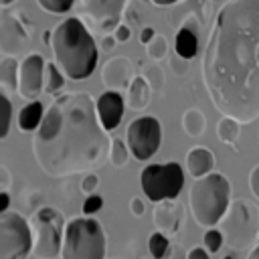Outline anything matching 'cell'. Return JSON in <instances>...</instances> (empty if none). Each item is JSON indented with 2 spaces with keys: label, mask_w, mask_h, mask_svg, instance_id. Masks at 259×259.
Returning a JSON list of instances; mask_svg holds the SVG:
<instances>
[{
  "label": "cell",
  "mask_w": 259,
  "mask_h": 259,
  "mask_svg": "<svg viewBox=\"0 0 259 259\" xmlns=\"http://www.w3.org/2000/svg\"><path fill=\"white\" fill-rule=\"evenodd\" d=\"M77 0H36V4L45 10V12H51V14H65L73 8Z\"/></svg>",
  "instance_id": "83f0119b"
},
{
  "label": "cell",
  "mask_w": 259,
  "mask_h": 259,
  "mask_svg": "<svg viewBox=\"0 0 259 259\" xmlns=\"http://www.w3.org/2000/svg\"><path fill=\"white\" fill-rule=\"evenodd\" d=\"M249 188H251V192L259 198V166H255V168L251 170V174H249Z\"/></svg>",
  "instance_id": "74e56055"
},
{
  "label": "cell",
  "mask_w": 259,
  "mask_h": 259,
  "mask_svg": "<svg viewBox=\"0 0 259 259\" xmlns=\"http://www.w3.org/2000/svg\"><path fill=\"white\" fill-rule=\"evenodd\" d=\"M24 18H18L16 14L2 12L0 16V51L2 55L16 57L22 53L28 45V32L24 26Z\"/></svg>",
  "instance_id": "4fadbf2b"
},
{
  "label": "cell",
  "mask_w": 259,
  "mask_h": 259,
  "mask_svg": "<svg viewBox=\"0 0 259 259\" xmlns=\"http://www.w3.org/2000/svg\"><path fill=\"white\" fill-rule=\"evenodd\" d=\"M156 34H158V32H156L152 26H144L142 32H140V42H142V45H148Z\"/></svg>",
  "instance_id": "60d3db41"
},
{
  "label": "cell",
  "mask_w": 259,
  "mask_h": 259,
  "mask_svg": "<svg viewBox=\"0 0 259 259\" xmlns=\"http://www.w3.org/2000/svg\"><path fill=\"white\" fill-rule=\"evenodd\" d=\"M140 186L148 200L162 202L170 198H178L184 188V170L178 162L166 164H148L140 172Z\"/></svg>",
  "instance_id": "ba28073f"
},
{
  "label": "cell",
  "mask_w": 259,
  "mask_h": 259,
  "mask_svg": "<svg viewBox=\"0 0 259 259\" xmlns=\"http://www.w3.org/2000/svg\"><path fill=\"white\" fill-rule=\"evenodd\" d=\"M214 168V154L206 148H192L186 154V170L192 178H202Z\"/></svg>",
  "instance_id": "ac0fdd59"
},
{
  "label": "cell",
  "mask_w": 259,
  "mask_h": 259,
  "mask_svg": "<svg viewBox=\"0 0 259 259\" xmlns=\"http://www.w3.org/2000/svg\"><path fill=\"white\" fill-rule=\"evenodd\" d=\"M113 34H115V38H117V42H125V40H130L132 38V26H127V24H119L115 30H113Z\"/></svg>",
  "instance_id": "e575fe53"
},
{
  "label": "cell",
  "mask_w": 259,
  "mask_h": 259,
  "mask_svg": "<svg viewBox=\"0 0 259 259\" xmlns=\"http://www.w3.org/2000/svg\"><path fill=\"white\" fill-rule=\"evenodd\" d=\"M164 259H188V251H184L182 245L172 243L170 249H168V253L164 255Z\"/></svg>",
  "instance_id": "836d02e7"
},
{
  "label": "cell",
  "mask_w": 259,
  "mask_h": 259,
  "mask_svg": "<svg viewBox=\"0 0 259 259\" xmlns=\"http://www.w3.org/2000/svg\"><path fill=\"white\" fill-rule=\"evenodd\" d=\"M241 121L231 117V115H223L217 123V136L223 144L231 146L233 150H237V142H239V136H241Z\"/></svg>",
  "instance_id": "7402d4cb"
},
{
  "label": "cell",
  "mask_w": 259,
  "mask_h": 259,
  "mask_svg": "<svg viewBox=\"0 0 259 259\" xmlns=\"http://www.w3.org/2000/svg\"><path fill=\"white\" fill-rule=\"evenodd\" d=\"M247 259H259V245H255V247H253V249L249 251Z\"/></svg>",
  "instance_id": "bcb514c9"
},
{
  "label": "cell",
  "mask_w": 259,
  "mask_h": 259,
  "mask_svg": "<svg viewBox=\"0 0 259 259\" xmlns=\"http://www.w3.org/2000/svg\"><path fill=\"white\" fill-rule=\"evenodd\" d=\"M144 77L150 83L152 91H162V87H164V71H162L160 65H148L144 69Z\"/></svg>",
  "instance_id": "f546056e"
},
{
  "label": "cell",
  "mask_w": 259,
  "mask_h": 259,
  "mask_svg": "<svg viewBox=\"0 0 259 259\" xmlns=\"http://www.w3.org/2000/svg\"><path fill=\"white\" fill-rule=\"evenodd\" d=\"M34 233L32 255L38 259H55L61 255L65 237V217L55 206H40L30 217Z\"/></svg>",
  "instance_id": "52a82bcc"
},
{
  "label": "cell",
  "mask_w": 259,
  "mask_h": 259,
  "mask_svg": "<svg viewBox=\"0 0 259 259\" xmlns=\"http://www.w3.org/2000/svg\"><path fill=\"white\" fill-rule=\"evenodd\" d=\"M32 245L30 221L16 210L0 212V259H28Z\"/></svg>",
  "instance_id": "9c48e42d"
},
{
  "label": "cell",
  "mask_w": 259,
  "mask_h": 259,
  "mask_svg": "<svg viewBox=\"0 0 259 259\" xmlns=\"http://www.w3.org/2000/svg\"><path fill=\"white\" fill-rule=\"evenodd\" d=\"M170 241H168V235L162 233V231H156L150 235V241H148V249H150V255L154 259H164V255L168 253L170 249Z\"/></svg>",
  "instance_id": "484cf974"
},
{
  "label": "cell",
  "mask_w": 259,
  "mask_h": 259,
  "mask_svg": "<svg viewBox=\"0 0 259 259\" xmlns=\"http://www.w3.org/2000/svg\"><path fill=\"white\" fill-rule=\"evenodd\" d=\"M150 99H152V87L150 83L146 81V77L142 75H136L134 81L130 83L127 87V97H125V105L134 111H142L150 105Z\"/></svg>",
  "instance_id": "d6986e66"
},
{
  "label": "cell",
  "mask_w": 259,
  "mask_h": 259,
  "mask_svg": "<svg viewBox=\"0 0 259 259\" xmlns=\"http://www.w3.org/2000/svg\"><path fill=\"white\" fill-rule=\"evenodd\" d=\"M105 233L99 221L75 217L65 227L61 259H105Z\"/></svg>",
  "instance_id": "5b68a950"
},
{
  "label": "cell",
  "mask_w": 259,
  "mask_h": 259,
  "mask_svg": "<svg viewBox=\"0 0 259 259\" xmlns=\"http://www.w3.org/2000/svg\"><path fill=\"white\" fill-rule=\"evenodd\" d=\"M51 40H53V30H45L42 32V42L45 45H51Z\"/></svg>",
  "instance_id": "f6af8a7d"
},
{
  "label": "cell",
  "mask_w": 259,
  "mask_h": 259,
  "mask_svg": "<svg viewBox=\"0 0 259 259\" xmlns=\"http://www.w3.org/2000/svg\"><path fill=\"white\" fill-rule=\"evenodd\" d=\"M111 259H121V257H111Z\"/></svg>",
  "instance_id": "681fc988"
},
{
  "label": "cell",
  "mask_w": 259,
  "mask_h": 259,
  "mask_svg": "<svg viewBox=\"0 0 259 259\" xmlns=\"http://www.w3.org/2000/svg\"><path fill=\"white\" fill-rule=\"evenodd\" d=\"M97 115L101 125L105 127V132H113L117 130V125L121 123L123 117V109H125V99L121 97L119 91H109L105 89L99 97H97Z\"/></svg>",
  "instance_id": "9a60e30c"
},
{
  "label": "cell",
  "mask_w": 259,
  "mask_h": 259,
  "mask_svg": "<svg viewBox=\"0 0 259 259\" xmlns=\"http://www.w3.org/2000/svg\"><path fill=\"white\" fill-rule=\"evenodd\" d=\"M14 2H16V0H0V6H2V8H8V6L14 4Z\"/></svg>",
  "instance_id": "7dc6e473"
},
{
  "label": "cell",
  "mask_w": 259,
  "mask_h": 259,
  "mask_svg": "<svg viewBox=\"0 0 259 259\" xmlns=\"http://www.w3.org/2000/svg\"><path fill=\"white\" fill-rule=\"evenodd\" d=\"M152 221H154V227L158 231H162L166 235H174L184 225V208L176 198L156 202L154 212H152Z\"/></svg>",
  "instance_id": "2e32d148"
},
{
  "label": "cell",
  "mask_w": 259,
  "mask_h": 259,
  "mask_svg": "<svg viewBox=\"0 0 259 259\" xmlns=\"http://www.w3.org/2000/svg\"><path fill=\"white\" fill-rule=\"evenodd\" d=\"M188 259H210V253L206 251V247H194L188 251Z\"/></svg>",
  "instance_id": "f35d334b"
},
{
  "label": "cell",
  "mask_w": 259,
  "mask_h": 259,
  "mask_svg": "<svg viewBox=\"0 0 259 259\" xmlns=\"http://www.w3.org/2000/svg\"><path fill=\"white\" fill-rule=\"evenodd\" d=\"M154 6H172V4H176L178 0H150Z\"/></svg>",
  "instance_id": "ee69618b"
},
{
  "label": "cell",
  "mask_w": 259,
  "mask_h": 259,
  "mask_svg": "<svg viewBox=\"0 0 259 259\" xmlns=\"http://www.w3.org/2000/svg\"><path fill=\"white\" fill-rule=\"evenodd\" d=\"M146 51H148V57H150L152 61H162V59L168 55V40H166V36L156 34V36L146 45Z\"/></svg>",
  "instance_id": "4316f807"
},
{
  "label": "cell",
  "mask_w": 259,
  "mask_h": 259,
  "mask_svg": "<svg viewBox=\"0 0 259 259\" xmlns=\"http://www.w3.org/2000/svg\"><path fill=\"white\" fill-rule=\"evenodd\" d=\"M97 115V103L87 91H67L45 109L32 136L36 164L51 178L91 172L109 156L111 140Z\"/></svg>",
  "instance_id": "7a4b0ae2"
},
{
  "label": "cell",
  "mask_w": 259,
  "mask_h": 259,
  "mask_svg": "<svg viewBox=\"0 0 259 259\" xmlns=\"http://www.w3.org/2000/svg\"><path fill=\"white\" fill-rule=\"evenodd\" d=\"M182 130L190 136V138H198L204 134L206 130V117L200 109L196 107H190L182 113Z\"/></svg>",
  "instance_id": "603a6c76"
},
{
  "label": "cell",
  "mask_w": 259,
  "mask_h": 259,
  "mask_svg": "<svg viewBox=\"0 0 259 259\" xmlns=\"http://www.w3.org/2000/svg\"><path fill=\"white\" fill-rule=\"evenodd\" d=\"M0 103H2V125H0V140H4L10 132V119H12V101L8 97V93L2 91L0 95Z\"/></svg>",
  "instance_id": "f1b7e54d"
},
{
  "label": "cell",
  "mask_w": 259,
  "mask_h": 259,
  "mask_svg": "<svg viewBox=\"0 0 259 259\" xmlns=\"http://www.w3.org/2000/svg\"><path fill=\"white\" fill-rule=\"evenodd\" d=\"M198 32H200V20L196 14H188L174 38V51L180 59H194L198 53Z\"/></svg>",
  "instance_id": "e0dca14e"
},
{
  "label": "cell",
  "mask_w": 259,
  "mask_h": 259,
  "mask_svg": "<svg viewBox=\"0 0 259 259\" xmlns=\"http://www.w3.org/2000/svg\"><path fill=\"white\" fill-rule=\"evenodd\" d=\"M125 138H127V148H130L132 156L140 162H146L160 148L162 125L154 115H142V117H136L134 121H130V125L125 130Z\"/></svg>",
  "instance_id": "8fae6325"
},
{
  "label": "cell",
  "mask_w": 259,
  "mask_h": 259,
  "mask_svg": "<svg viewBox=\"0 0 259 259\" xmlns=\"http://www.w3.org/2000/svg\"><path fill=\"white\" fill-rule=\"evenodd\" d=\"M10 206V194L8 190H0V212H6Z\"/></svg>",
  "instance_id": "7bdbcfd3"
},
{
  "label": "cell",
  "mask_w": 259,
  "mask_h": 259,
  "mask_svg": "<svg viewBox=\"0 0 259 259\" xmlns=\"http://www.w3.org/2000/svg\"><path fill=\"white\" fill-rule=\"evenodd\" d=\"M202 241H204V247H206V251H208L210 255H212V253H219L221 247L225 245V237H223L221 229H206Z\"/></svg>",
  "instance_id": "4dcf8cb0"
},
{
  "label": "cell",
  "mask_w": 259,
  "mask_h": 259,
  "mask_svg": "<svg viewBox=\"0 0 259 259\" xmlns=\"http://www.w3.org/2000/svg\"><path fill=\"white\" fill-rule=\"evenodd\" d=\"M172 69H174L178 75H184V73H186V69H188L186 59H180V57L176 55V59H172Z\"/></svg>",
  "instance_id": "b9f144b4"
},
{
  "label": "cell",
  "mask_w": 259,
  "mask_h": 259,
  "mask_svg": "<svg viewBox=\"0 0 259 259\" xmlns=\"http://www.w3.org/2000/svg\"><path fill=\"white\" fill-rule=\"evenodd\" d=\"M127 158H130V148H127V144H125L121 138H113V140H111V146H109V162H111V166L123 168V166L127 164Z\"/></svg>",
  "instance_id": "d4e9b609"
},
{
  "label": "cell",
  "mask_w": 259,
  "mask_h": 259,
  "mask_svg": "<svg viewBox=\"0 0 259 259\" xmlns=\"http://www.w3.org/2000/svg\"><path fill=\"white\" fill-rule=\"evenodd\" d=\"M51 49L55 63L61 67L67 79L83 81L93 75L99 51L95 38L89 32V26L79 16H69L53 28Z\"/></svg>",
  "instance_id": "3957f363"
},
{
  "label": "cell",
  "mask_w": 259,
  "mask_h": 259,
  "mask_svg": "<svg viewBox=\"0 0 259 259\" xmlns=\"http://www.w3.org/2000/svg\"><path fill=\"white\" fill-rule=\"evenodd\" d=\"M99 186V176L93 172H85V176L81 178V192L83 194H95Z\"/></svg>",
  "instance_id": "d6a6232c"
},
{
  "label": "cell",
  "mask_w": 259,
  "mask_h": 259,
  "mask_svg": "<svg viewBox=\"0 0 259 259\" xmlns=\"http://www.w3.org/2000/svg\"><path fill=\"white\" fill-rule=\"evenodd\" d=\"M134 77V63L127 57H111L101 67V83L109 91L127 89Z\"/></svg>",
  "instance_id": "5bb4252c"
},
{
  "label": "cell",
  "mask_w": 259,
  "mask_h": 259,
  "mask_svg": "<svg viewBox=\"0 0 259 259\" xmlns=\"http://www.w3.org/2000/svg\"><path fill=\"white\" fill-rule=\"evenodd\" d=\"M10 172H8V168L4 166V164H0V190H6L8 186H10Z\"/></svg>",
  "instance_id": "ab89813d"
},
{
  "label": "cell",
  "mask_w": 259,
  "mask_h": 259,
  "mask_svg": "<svg viewBox=\"0 0 259 259\" xmlns=\"http://www.w3.org/2000/svg\"><path fill=\"white\" fill-rule=\"evenodd\" d=\"M65 87V73L57 63H47L45 65V93L57 95Z\"/></svg>",
  "instance_id": "cb8c5ba5"
},
{
  "label": "cell",
  "mask_w": 259,
  "mask_h": 259,
  "mask_svg": "<svg viewBox=\"0 0 259 259\" xmlns=\"http://www.w3.org/2000/svg\"><path fill=\"white\" fill-rule=\"evenodd\" d=\"M130 210H132L134 217H142V214L146 212V204H144V200H142L140 196H134V198L130 200Z\"/></svg>",
  "instance_id": "8d00e7d4"
},
{
  "label": "cell",
  "mask_w": 259,
  "mask_h": 259,
  "mask_svg": "<svg viewBox=\"0 0 259 259\" xmlns=\"http://www.w3.org/2000/svg\"><path fill=\"white\" fill-rule=\"evenodd\" d=\"M219 227L225 237V245L231 251H245L259 239V210L251 200L235 198Z\"/></svg>",
  "instance_id": "8992f818"
},
{
  "label": "cell",
  "mask_w": 259,
  "mask_h": 259,
  "mask_svg": "<svg viewBox=\"0 0 259 259\" xmlns=\"http://www.w3.org/2000/svg\"><path fill=\"white\" fill-rule=\"evenodd\" d=\"M42 115H45V105L34 99V101H28L20 113H18V130L22 134H32L38 130L40 121H42Z\"/></svg>",
  "instance_id": "44dd1931"
},
{
  "label": "cell",
  "mask_w": 259,
  "mask_h": 259,
  "mask_svg": "<svg viewBox=\"0 0 259 259\" xmlns=\"http://www.w3.org/2000/svg\"><path fill=\"white\" fill-rule=\"evenodd\" d=\"M115 45H117V38H115L113 32L101 34V38H99V49H103V51H111Z\"/></svg>",
  "instance_id": "d590c367"
},
{
  "label": "cell",
  "mask_w": 259,
  "mask_h": 259,
  "mask_svg": "<svg viewBox=\"0 0 259 259\" xmlns=\"http://www.w3.org/2000/svg\"><path fill=\"white\" fill-rule=\"evenodd\" d=\"M45 59L38 53H28L20 63L18 95L26 101H34L45 91Z\"/></svg>",
  "instance_id": "7c38bea8"
},
{
  "label": "cell",
  "mask_w": 259,
  "mask_h": 259,
  "mask_svg": "<svg viewBox=\"0 0 259 259\" xmlns=\"http://www.w3.org/2000/svg\"><path fill=\"white\" fill-rule=\"evenodd\" d=\"M75 4H77V16L89 28L107 34L121 24L130 0H77Z\"/></svg>",
  "instance_id": "30bf717a"
},
{
  "label": "cell",
  "mask_w": 259,
  "mask_h": 259,
  "mask_svg": "<svg viewBox=\"0 0 259 259\" xmlns=\"http://www.w3.org/2000/svg\"><path fill=\"white\" fill-rule=\"evenodd\" d=\"M18 75L20 63L12 55L0 57V87L4 93H18Z\"/></svg>",
  "instance_id": "ffe728a7"
},
{
  "label": "cell",
  "mask_w": 259,
  "mask_h": 259,
  "mask_svg": "<svg viewBox=\"0 0 259 259\" xmlns=\"http://www.w3.org/2000/svg\"><path fill=\"white\" fill-rule=\"evenodd\" d=\"M223 259H233V257H231V255H225V257H223Z\"/></svg>",
  "instance_id": "c3c4849f"
},
{
  "label": "cell",
  "mask_w": 259,
  "mask_h": 259,
  "mask_svg": "<svg viewBox=\"0 0 259 259\" xmlns=\"http://www.w3.org/2000/svg\"><path fill=\"white\" fill-rule=\"evenodd\" d=\"M204 89L223 115L259 117V0H227L202 53Z\"/></svg>",
  "instance_id": "6da1fadb"
},
{
  "label": "cell",
  "mask_w": 259,
  "mask_h": 259,
  "mask_svg": "<svg viewBox=\"0 0 259 259\" xmlns=\"http://www.w3.org/2000/svg\"><path fill=\"white\" fill-rule=\"evenodd\" d=\"M101 206H103V198H101V194H87L85 200H83V204H81L85 217H91V214L99 212Z\"/></svg>",
  "instance_id": "1f68e13d"
},
{
  "label": "cell",
  "mask_w": 259,
  "mask_h": 259,
  "mask_svg": "<svg viewBox=\"0 0 259 259\" xmlns=\"http://www.w3.org/2000/svg\"><path fill=\"white\" fill-rule=\"evenodd\" d=\"M231 204V182L221 172L194 178L188 190V206L200 227H217Z\"/></svg>",
  "instance_id": "277c9868"
}]
</instances>
